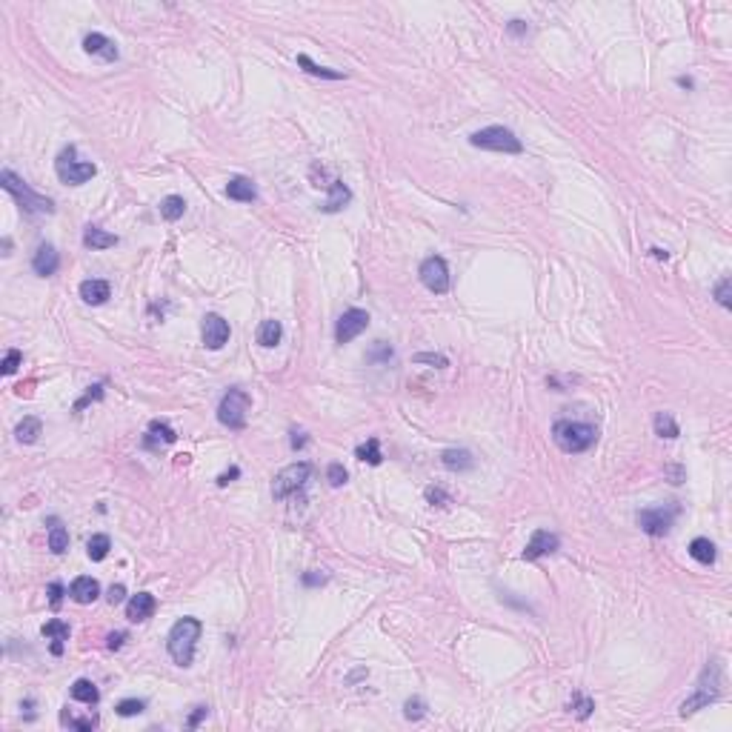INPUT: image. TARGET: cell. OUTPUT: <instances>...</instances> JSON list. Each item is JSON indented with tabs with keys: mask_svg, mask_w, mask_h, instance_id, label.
I'll return each mask as SVG.
<instances>
[{
	"mask_svg": "<svg viewBox=\"0 0 732 732\" xmlns=\"http://www.w3.org/2000/svg\"><path fill=\"white\" fill-rule=\"evenodd\" d=\"M312 475V463H306V461H298V463H289L287 469H280L275 481H272V495L278 501L283 498H289V495L300 492L306 486V481H309Z\"/></svg>",
	"mask_w": 732,
	"mask_h": 732,
	"instance_id": "8",
	"label": "cell"
},
{
	"mask_svg": "<svg viewBox=\"0 0 732 732\" xmlns=\"http://www.w3.org/2000/svg\"><path fill=\"white\" fill-rule=\"evenodd\" d=\"M346 469H343V463H329V469H326V481L332 484V486H343L346 484Z\"/></svg>",
	"mask_w": 732,
	"mask_h": 732,
	"instance_id": "39",
	"label": "cell"
},
{
	"mask_svg": "<svg viewBox=\"0 0 732 732\" xmlns=\"http://www.w3.org/2000/svg\"><path fill=\"white\" fill-rule=\"evenodd\" d=\"M280 338H283V326H280V321H264L261 326H257V343L261 346H266V349H272V346H278L280 343Z\"/></svg>",
	"mask_w": 732,
	"mask_h": 732,
	"instance_id": "25",
	"label": "cell"
},
{
	"mask_svg": "<svg viewBox=\"0 0 732 732\" xmlns=\"http://www.w3.org/2000/svg\"><path fill=\"white\" fill-rule=\"evenodd\" d=\"M15 435H17V441H20V443H35V441L43 435V423H40V418H35V415L23 418V420L17 423Z\"/></svg>",
	"mask_w": 732,
	"mask_h": 732,
	"instance_id": "26",
	"label": "cell"
},
{
	"mask_svg": "<svg viewBox=\"0 0 732 732\" xmlns=\"http://www.w3.org/2000/svg\"><path fill=\"white\" fill-rule=\"evenodd\" d=\"M206 715H209V710H206V706H198V713H195L192 718H189V726H192V729H195V726H198V724H201V721H203Z\"/></svg>",
	"mask_w": 732,
	"mask_h": 732,
	"instance_id": "47",
	"label": "cell"
},
{
	"mask_svg": "<svg viewBox=\"0 0 732 732\" xmlns=\"http://www.w3.org/2000/svg\"><path fill=\"white\" fill-rule=\"evenodd\" d=\"M667 472H670V478H672L670 484H675V486H678V484L683 481V469H681V466H670Z\"/></svg>",
	"mask_w": 732,
	"mask_h": 732,
	"instance_id": "48",
	"label": "cell"
},
{
	"mask_svg": "<svg viewBox=\"0 0 732 732\" xmlns=\"http://www.w3.org/2000/svg\"><path fill=\"white\" fill-rule=\"evenodd\" d=\"M183 212H186V201L180 195H169V198H163L160 201V218L163 221H180L183 218Z\"/></svg>",
	"mask_w": 732,
	"mask_h": 732,
	"instance_id": "29",
	"label": "cell"
},
{
	"mask_svg": "<svg viewBox=\"0 0 732 732\" xmlns=\"http://www.w3.org/2000/svg\"><path fill=\"white\" fill-rule=\"evenodd\" d=\"M58 266H60V257H58L55 246H52V244H40L37 252H35V257H32V269H35V275L49 278V275L58 272Z\"/></svg>",
	"mask_w": 732,
	"mask_h": 732,
	"instance_id": "16",
	"label": "cell"
},
{
	"mask_svg": "<svg viewBox=\"0 0 732 732\" xmlns=\"http://www.w3.org/2000/svg\"><path fill=\"white\" fill-rule=\"evenodd\" d=\"M441 461H443L446 469H452V472H463V469L475 466V458H472V452H466V450H446L441 455Z\"/></svg>",
	"mask_w": 732,
	"mask_h": 732,
	"instance_id": "27",
	"label": "cell"
},
{
	"mask_svg": "<svg viewBox=\"0 0 732 732\" xmlns=\"http://www.w3.org/2000/svg\"><path fill=\"white\" fill-rule=\"evenodd\" d=\"M509 32H512V35H524V32H527V23H524V20H512V23H509Z\"/></svg>",
	"mask_w": 732,
	"mask_h": 732,
	"instance_id": "49",
	"label": "cell"
},
{
	"mask_svg": "<svg viewBox=\"0 0 732 732\" xmlns=\"http://www.w3.org/2000/svg\"><path fill=\"white\" fill-rule=\"evenodd\" d=\"M469 144L475 149H489V152H507V155H521L524 144L518 140V135L507 126H486L469 137Z\"/></svg>",
	"mask_w": 732,
	"mask_h": 732,
	"instance_id": "4",
	"label": "cell"
},
{
	"mask_svg": "<svg viewBox=\"0 0 732 732\" xmlns=\"http://www.w3.org/2000/svg\"><path fill=\"white\" fill-rule=\"evenodd\" d=\"M558 535L555 532H547V529H535L532 532V538H529V544H527V550H524V561H538V558H544V555H550V552H555L558 550Z\"/></svg>",
	"mask_w": 732,
	"mask_h": 732,
	"instance_id": "13",
	"label": "cell"
},
{
	"mask_svg": "<svg viewBox=\"0 0 732 732\" xmlns=\"http://www.w3.org/2000/svg\"><path fill=\"white\" fill-rule=\"evenodd\" d=\"M729 287H732V280H729V278H721V283L715 287V298H718V303L724 306V309H729V303H732V300H729Z\"/></svg>",
	"mask_w": 732,
	"mask_h": 732,
	"instance_id": "43",
	"label": "cell"
},
{
	"mask_svg": "<svg viewBox=\"0 0 732 732\" xmlns=\"http://www.w3.org/2000/svg\"><path fill=\"white\" fill-rule=\"evenodd\" d=\"M117 244V235H112V232H103L101 226H86V232H83V246L86 249H109V246H114Z\"/></svg>",
	"mask_w": 732,
	"mask_h": 732,
	"instance_id": "22",
	"label": "cell"
},
{
	"mask_svg": "<svg viewBox=\"0 0 732 732\" xmlns=\"http://www.w3.org/2000/svg\"><path fill=\"white\" fill-rule=\"evenodd\" d=\"M355 455H358L361 461L372 463V466H377V463L384 461V455H381V443H377V438H369L366 443H361L358 450H355Z\"/></svg>",
	"mask_w": 732,
	"mask_h": 732,
	"instance_id": "32",
	"label": "cell"
},
{
	"mask_svg": "<svg viewBox=\"0 0 732 732\" xmlns=\"http://www.w3.org/2000/svg\"><path fill=\"white\" fill-rule=\"evenodd\" d=\"M124 638H126L124 632H114V635H109V649H117V647L124 644Z\"/></svg>",
	"mask_w": 732,
	"mask_h": 732,
	"instance_id": "50",
	"label": "cell"
},
{
	"mask_svg": "<svg viewBox=\"0 0 732 732\" xmlns=\"http://www.w3.org/2000/svg\"><path fill=\"white\" fill-rule=\"evenodd\" d=\"M226 341H229V323L221 315L209 312L203 318V346L206 349H221Z\"/></svg>",
	"mask_w": 732,
	"mask_h": 732,
	"instance_id": "12",
	"label": "cell"
},
{
	"mask_svg": "<svg viewBox=\"0 0 732 732\" xmlns=\"http://www.w3.org/2000/svg\"><path fill=\"white\" fill-rule=\"evenodd\" d=\"M415 364H432L435 369L450 366V361H446L443 355H435V352H420V355H415Z\"/></svg>",
	"mask_w": 732,
	"mask_h": 732,
	"instance_id": "40",
	"label": "cell"
},
{
	"mask_svg": "<svg viewBox=\"0 0 732 732\" xmlns=\"http://www.w3.org/2000/svg\"><path fill=\"white\" fill-rule=\"evenodd\" d=\"M83 52L86 55H94V58H101V60H106V63H112V60H117V46H114V40H109L106 35H101V32H89L86 37H83Z\"/></svg>",
	"mask_w": 732,
	"mask_h": 732,
	"instance_id": "14",
	"label": "cell"
},
{
	"mask_svg": "<svg viewBox=\"0 0 732 732\" xmlns=\"http://www.w3.org/2000/svg\"><path fill=\"white\" fill-rule=\"evenodd\" d=\"M55 172L63 183L69 186H80L86 180H92L94 175H98V167L94 163H86V160H78V149L75 146H66L58 160H55Z\"/></svg>",
	"mask_w": 732,
	"mask_h": 732,
	"instance_id": "5",
	"label": "cell"
},
{
	"mask_svg": "<svg viewBox=\"0 0 732 732\" xmlns=\"http://www.w3.org/2000/svg\"><path fill=\"white\" fill-rule=\"evenodd\" d=\"M323 581H326V575H303V584H309V586L312 584H323Z\"/></svg>",
	"mask_w": 732,
	"mask_h": 732,
	"instance_id": "51",
	"label": "cell"
},
{
	"mask_svg": "<svg viewBox=\"0 0 732 732\" xmlns=\"http://www.w3.org/2000/svg\"><path fill=\"white\" fill-rule=\"evenodd\" d=\"M552 441L566 455H578V452H586L589 446L598 441V429L593 423H584V420H555Z\"/></svg>",
	"mask_w": 732,
	"mask_h": 732,
	"instance_id": "2",
	"label": "cell"
},
{
	"mask_svg": "<svg viewBox=\"0 0 732 732\" xmlns=\"http://www.w3.org/2000/svg\"><path fill=\"white\" fill-rule=\"evenodd\" d=\"M226 198L229 201H238V203H252L257 198V189H255V183L249 178L238 175V178H232L226 183Z\"/></svg>",
	"mask_w": 732,
	"mask_h": 732,
	"instance_id": "19",
	"label": "cell"
},
{
	"mask_svg": "<svg viewBox=\"0 0 732 732\" xmlns=\"http://www.w3.org/2000/svg\"><path fill=\"white\" fill-rule=\"evenodd\" d=\"M249 395L244 389H229L223 398H221V404H218V420L223 423V427L229 429H244L246 427V412H249Z\"/></svg>",
	"mask_w": 732,
	"mask_h": 732,
	"instance_id": "7",
	"label": "cell"
},
{
	"mask_svg": "<svg viewBox=\"0 0 732 732\" xmlns=\"http://www.w3.org/2000/svg\"><path fill=\"white\" fill-rule=\"evenodd\" d=\"M109 295H112V287H109L106 280H101V278H92V280H83V283H80V298H83V303H89V306H101V303H106Z\"/></svg>",
	"mask_w": 732,
	"mask_h": 732,
	"instance_id": "17",
	"label": "cell"
},
{
	"mask_svg": "<svg viewBox=\"0 0 732 732\" xmlns=\"http://www.w3.org/2000/svg\"><path fill=\"white\" fill-rule=\"evenodd\" d=\"M298 66H303L309 75H318V78H326V80H341L343 75L335 72V69H326V66H318L309 55H298Z\"/></svg>",
	"mask_w": 732,
	"mask_h": 732,
	"instance_id": "31",
	"label": "cell"
},
{
	"mask_svg": "<svg viewBox=\"0 0 732 732\" xmlns=\"http://www.w3.org/2000/svg\"><path fill=\"white\" fill-rule=\"evenodd\" d=\"M49 550H52L55 555H63V552L69 550V529H66V527L55 524V527L49 529Z\"/></svg>",
	"mask_w": 732,
	"mask_h": 732,
	"instance_id": "34",
	"label": "cell"
},
{
	"mask_svg": "<svg viewBox=\"0 0 732 732\" xmlns=\"http://www.w3.org/2000/svg\"><path fill=\"white\" fill-rule=\"evenodd\" d=\"M369 326V312L364 309H346L341 318H338V326H335V341L338 343H349L355 341L364 329Z\"/></svg>",
	"mask_w": 732,
	"mask_h": 732,
	"instance_id": "11",
	"label": "cell"
},
{
	"mask_svg": "<svg viewBox=\"0 0 732 732\" xmlns=\"http://www.w3.org/2000/svg\"><path fill=\"white\" fill-rule=\"evenodd\" d=\"M238 475H241V469H238V466H232L229 472H223V475L218 478V484H221V486H226V484H229L232 478H238Z\"/></svg>",
	"mask_w": 732,
	"mask_h": 732,
	"instance_id": "46",
	"label": "cell"
},
{
	"mask_svg": "<svg viewBox=\"0 0 732 732\" xmlns=\"http://www.w3.org/2000/svg\"><path fill=\"white\" fill-rule=\"evenodd\" d=\"M109 550H112L109 535H92V538L86 541V555H89L92 561H103V558L109 555Z\"/></svg>",
	"mask_w": 732,
	"mask_h": 732,
	"instance_id": "30",
	"label": "cell"
},
{
	"mask_svg": "<svg viewBox=\"0 0 732 732\" xmlns=\"http://www.w3.org/2000/svg\"><path fill=\"white\" fill-rule=\"evenodd\" d=\"M178 435L172 427H167V423H160V420H152L149 423V432L144 438V446L146 450H155V446H167V443H175Z\"/></svg>",
	"mask_w": 732,
	"mask_h": 732,
	"instance_id": "20",
	"label": "cell"
},
{
	"mask_svg": "<svg viewBox=\"0 0 732 732\" xmlns=\"http://www.w3.org/2000/svg\"><path fill=\"white\" fill-rule=\"evenodd\" d=\"M146 710V701H140V698H124L121 704L114 706V713L121 715V718H132V715H140Z\"/></svg>",
	"mask_w": 732,
	"mask_h": 732,
	"instance_id": "35",
	"label": "cell"
},
{
	"mask_svg": "<svg viewBox=\"0 0 732 732\" xmlns=\"http://www.w3.org/2000/svg\"><path fill=\"white\" fill-rule=\"evenodd\" d=\"M0 183H3V189H6L9 195H15V201L23 206V212H29V215H52V212H55V203L49 198L32 192V189L23 183L12 169H3V175H0Z\"/></svg>",
	"mask_w": 732,
	"mask_h": 732,
	"instance_id": "3",
	"label": "cell"
},
{
	"mask_svg": "<svg viewBox=\"0 0 732 732\" xmlns=\"http://www.w3.org/2000/svg\"><path fill=\"white\" fill-rule=\"evenodd\" d=\"M326 192H329V198H326V203H323L321 209H323V212H329V215H332V212H341V209H343V206L352 201L349 186H346L343 180H338V178H335V183H332V186L326 189Z\"/></svg>",
	"mask_w": 732,
	"mask_h": 732,
	"instance_id": "21",
	"label": "cell"
},
{
	"mask_svg": "<svg viewBox=\"0 0 732 732\" xmlns=\"http://www.w3.org/2000/svg\"><path fill=\"white\" fill-rule=\"evenodd\" d=\"M155 606H158L155 595H149V593H137V595H132V598L126 601V618H129L132 624H140V621H146V618L155 615Z\"/></svg>",
	"mask_w": 732,
	"mask_h": 732,
	"instance_id": "15",
	"label": "cell"
},
{
	"mask_svg": "<svg viewBox=\"0 0 732 732\" xmlns=\"http://www.w3.org/2000/svg\"><path fill=\"white\" fill-rule=\"evenodd\" d=\"M427 501H429L432 507H446V504H450V495H446L441 486H429V489H427Z\"/></svg>",
	"mask_w": 732,
	"mask_h": 732,
	"instance_id": "42",
	"label": "cell"
},
{
	"mask_svg": "<svg viewBox=\"0 0 732 732\" xmlns=\"http://www.w3.org/2000/svg\"><path fill=\"white\" fill-rule=\"evenodd\" d=\"M404 715H407L409 721H420L423 715H427V704H423L420 698H409L407 706H404Z\"/></svg>",
	"mask_w": 732,
	"mask_h": 732,
	"instance_id": "38",
	"label": "cell"
},
{
	"mask_svg": "<svg viewBox=\"0 0 732 732\" xmlns=\"http://www.w3.org/2000/svg\"><path fill=\"white\" fill-rule=\"evenodd\" d=\"M63 724H69V726H75V729H83V732H92L94 726H98V715H86V718H72V715H66L63 713V718H60Z\"/></svg>",
	"mask_w": 732,
	"mask_h": 732,
	"instance_id": "37",
	"label": "cell"
},
{
	"mask_svg": "<svg viewBox=\"0 0 732 732\" xmlns=\"http://www.w3.org/2000/svg\"><path fill=\"white\" fill-rule=\"evenodd\" d=\"M43 638H49L52 641V652L55 655H60L63 652V641H69V624H63V621H46L43 624Z\"/></svg>",
	"mask_w": 732,
	"mask_h": 732,
	"instance_id": "23",
	"label": "cell"
},
{
	"mask_svg": "<svg viewBox=\"0 0 732 732\" xmlns=\"http://www.w3.org/2000/svg\"><path fill=\"white\" fill-rule=\"evenodd\" d=\"M124 598H126V589H124L121 584H117V586H112V589H109V604H112V606H114V604H121Z\"/></svg>",
	"mask_w": 732,
	"mask_h": 732,
	"instance_id": "45",
	"label": "cell"
},
{
	"mask_svg": "<svg viewBox=\"0 0 732 732\" xmlns=\"http://www.w3.org/2000/svg\"><path fill=\"white\" fill-rule=\"evenodd\" d=\"M655 432H658L661 438H678V435H681L678 423H675V418H672L670 412H658V415H655Z\"/></svg>",
	"mask_w": 732,
	"mask_h": 732,
	"instance_id": "33",
	"label": "cell"
},
{
	"mask_svg": "<svg viewBox=\"0 0 732 732\" xmlns=\"http://www.w3.org/2000/svg\"><path fill=\"white\" fill-rule=\"evenodd\" d=\"M69 595H72L78 604H92V601H98L101 595V584L89 578V575H80L72 581V586H69Z\"/></svg>",
	"mask_w": 732,
	"mask_h": 732,
	"instance_id": "18",
	"label": "cell"
},
{
	"mask_svg": "<svg viewBox=\"0 0 732 732\" xmlns=\"http://www.w3.org/2000/svg\"><path fill=\"white\" fill-rule=\"evenodd\" d=\"M20 361H23L20 352H17V349H9V352H6V358H3V375H15L17 366H20Z\"/></svg>",
	"mask_w": 732,
	"mask_h": 732,
	"instance_id": "41",
	"label": "cell"
},
{
	"mask_svg": "<svg viewBox=\"0 0 732 732\" xmlns=\"http://www.w3.org/2000/svg\"><path fill=\"white\" fill-rule=\"evenodd\" d=\"M69 695H72L75 701H80V704H89V706H94L101 701V692H98V687H94V683L89 681V678H78L75 683H72V690H69Z\"/></svg>",
	"mask_w": 732,
	"mask_h": 732,
	"instance_id": "24",
	"label": "cell"
},
{
	"mask_svg": "<svg viewBox=\"0 0 732 732\" xmlns=\"http://www.w3.org/2000/svg\"><path fill=\"white\" fill-rule=\"evenodd\" d=\"M690 555H692L698 563L710 566V563H715V544H713L710 538H695L692 544H690Z\"/></svg>",
	"mask_w": 732,
	"mask_h": 732,
	"instance_id": "28",
	"label": "cell"
},
{
	"mask_svg": "<svg viewBox=\"0 0 732 732\" xmlns=\"http://www.w3.org/2000/svg\"><path fill=\"white\" fill-rule=\"evenodd\" d=\"M420 283L423 287H427L429 292H435V295H443V292H450V266H446V261L441 255H432V257H427V261L420 264Z\"/></svg>",
	"mask_w": 732,
	"mask_h": 732,
	"instance_id": "9",
	"label": "cell"
},
{
	"mask_svg": "<svg viewBox=\"0 0 732 732\" xmlns=\"http://www.w3.org/2000/svg\"><path fill=\"white\" fill-rule=\"evenodd\" d=\"M46 593H49V604L52 606H60V598H63V584H49V589H46Z\"/></svg>",
	"mask_w": 732,
	"mask_h": 732,
	"instance_id": "44",
	"label": "cell"
},
{
	"mask_svg": "<svg viewBox=\"0 0 732 732\" xmlns=\"http://www.w3.org/2000/svg\"><path fill=\"white\" fill-rule=\"evenodd\" d=\"M675 515H678V507H652V509H641L638 512V524H641V529L647 535L661 538V535L670 532Z\"/></svg>",
	"mask_w": 732,
	"mask_h": 732,
	"instance_id": "10",
	"label": "cell"
},
{
	"mask_svg": "<svg viewBox=\"0 0 732 732\" xmlns=\"http://www.w3.org/2000/svg\"><path fill=\"white\" fill-rule=\"evenodd\" d=\"M201 629L203 624L198 618H180L172 629H169V638H167V647H169V655L178 667H189L195 658V647H198V638H201Z\"/></svg>",
	"mask_w": 732,
	"mask_h": 732,
	"instance_id": "1",
	"label": "cell"
},
{
	"mask_svg": "<svg viewBox=\"0 0 732 732\" xmlns=\"http://www.w3.org/2000/svg\"><path fill=\"white\" fill-rule=\"evenodd\" d=\"M593 710H595V701H593V698H586V695H581V692L572 695V701H570V713H575L581 721L589 718V713H593Z\"/></svg>",
	"mask_w": 732,
	"mask_h": 732,
	"instance_id": "36",
	"label": "cell"
},
{
	"mask_svg": "<svg viewBox=\"0 0 732 732\" xmlns=\"http://www.w3.org/2000/svg\"><path fill=\"white\" fill-rule=\"evenodd\" d=\"M718 698H721V670H718V661H713V664L704 670V678H701V683H698V692H695L690 701H683V704H681V715L687 718V715L698 713L701 706L713 704V701H718Z\"/></svg>",
	"mask_w": 732,
	"mask_h": 732,
	"instance_id": "6",
	"label": "cell"
}]
</instances>
